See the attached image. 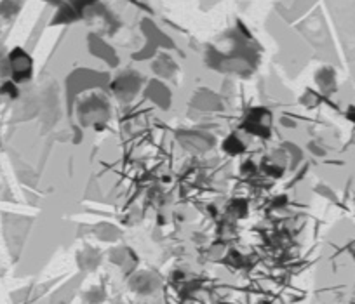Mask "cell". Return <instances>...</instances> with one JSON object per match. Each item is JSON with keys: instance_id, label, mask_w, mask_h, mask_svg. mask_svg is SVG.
<instances>
[{"instance_id": "6da1fadb", "label": "cell", "mask_w": 355, "mask_h": 304, "mask_svg": "<svg viewBox=\"0 0 355 304\" xmlns=\"http://www.w3.org/2000/svg\"><path fill=\"white\" fill-rule=\"evenodd\" d=\"M21 57H16V54L11 56V64L12 71H15V77L23 80V78L30 77V71H32V64H30V60L26 54H19Z\"/></svg>"}, {"instance_id": "7a4b0ae2", "label": "cell", "mask_w": 355, "mask_h": 304, "mask_svg": "<svg viewBox=\"0 0 355 304\" xmlns=\"http://www.w3.org/2000/svg\"><path fill=\"white\" fill-rule=\"evenodd\" d=\"M268 117V114H266L265 110H254L251 115L248 117V124H245V127H248L249 132H258V134H261L263 129H266L268 125L263 124V118Z\"/></svg>"}]
</instances>
